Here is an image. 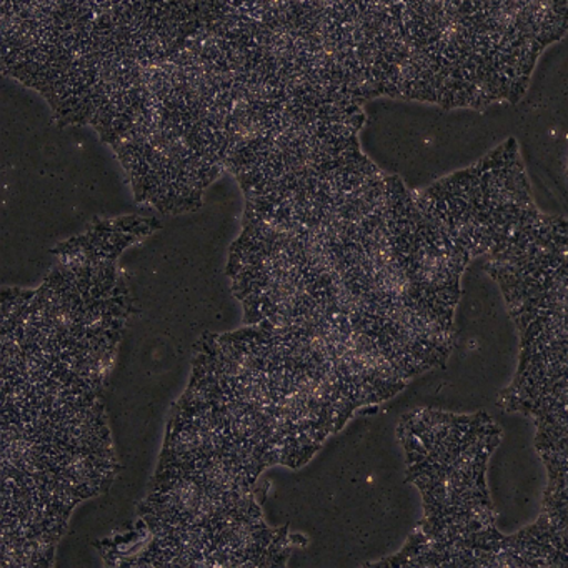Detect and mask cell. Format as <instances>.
Returning a JSON list of instances; mask_svg holds the SVG:
<instances>
[{"label": "cell", "instance_id": "cell-4", "mask_svg": "<svg viewBox=\"0 0 568 568\" xmlns=\"http://www.w3.org/2000/svg\"><path fill=\"white\" fill-rule=\"evenodd\" d=\"M387 217L395 252L418 304L452 327L460 278L471 261L398 179H387Z\"/></svg>", "mask_w": 568, "mask_h": 568}, {"label": "cell", "instance_id": "cell-2", "mask_svg": "<svg viewBox=\"0 0 568 568\" xmlns=\"http://www.w3.org/2000/svg\"><path fill=\"white\" fill-rule=\"evenodd\" d=\"M417 199L471 258L490 254L540 214L514 139Z\"/></svg>", "mask_w": 568, "mask_h": 568}, {"label": "cell", "instance_id": "cell-3", "mask_svg": "<svg viewBox=\"0 0 568 568\" xmlns=\"http://www.w3.org/2000/svg\"><path fill=\"white\" fill-rule=\"evenodd\" d=\"M488 257L515 324L568 311V219L538 214Z\"/></svg>", "mask_w": 568, "mask_h": 568}, {"label": "cell", "instance_id": "cell-1", "mask_svg": "<svg viewBox=\"0 0 568 568\" xmlns=\"http://www.w3.org/2000/svg\"><path fill=\"white\" fill-rule=\"evenodd\" d=\"M408 478L422 491L425 518L415 537L432 547L465 544L495 531L485 484L500 430L485 414L415 410L402 420Z\"/></svg>", "mask_w": 568, "mask_h": 568}]
</instances>
